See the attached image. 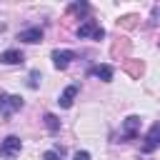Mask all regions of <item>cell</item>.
I'll use <instances>...</instances> for the list:
<instances>
[{"mask_svg": "<svg viewBox=\"0 0 160 160\" xmlns=\"http://www.w3.org/2000/svg\"><path fill=\"white\" fill-rule=\"evenodd\" d=\"M22 105H25V100L20 98V95H8V92H0V118H10L12 112H18V110H22Z\"/></svg>", "mask_w": 160, "mask_h": 160, "instance_id": "1", "label": "cell"}, {"mask_svg": "<svg viewBox=\"0 0 160 160\" xmlns=\"http://www.w3.org/2000/svg\"><path fill=\"white\" fill-rule=\"evenodd\" d=\"M20 150H22V142H20V138H18V135H8V138L0 142V158H5V160L18 158V155H20Z\"/></svg>", "mask_w": 160, "mask_h": 160, "instance_id": "2", "label": "cell"}, {"mask_svg": "<svg viewBox=\"0 0 160 160\" xmlns=\"http://www.w3.org/2000/svg\"><path fill=\"white\" fill-rule=\"evenodd\" d=\"M75 32H78V38H80V40H85V38L102 40V38H105V30H102L95 20H85L82 25H78V30H75Z\"/></svg>", "mask_w": 160, "mask_h": 160, "instance_id": "3", "label": "cell"}, {"mask_svg": "<svg viewBox=\"0 0 160 160\" xmlns=\"http://www.w3.org/2000/svg\"><path fill=\"white\" fill-rule=\"evenodd\" d=\"M158 145H160V122L150 125V130H148V135H145V142H142L140 152H142V155H150V152H155Z\"/></svg>", "mask_w": 160, "mask_h": 160, "instance_id": "4", "label": "cell"}, {"mask_svg": "<svg viewBox=\"0 0 160 160\" xmlns=\"http://www.w3.org/2000/svg\"><path fill=\"white\" fill-rule=\"evenodd\" d=\"M140 115H128L122 120V140H135L140 135Z\"/></svg>", "mask_w": 160, "mask_h": 160, "instance_id": "5", "label": "cell"}, {"mask_svg": "<svg viewBox=\"0 0 160 160\" xmlns=\"http://www.w3.org/2000/svg\"><path fill=\"white\" fill-rule=\"evenodd\" d=\"M50 58H52V65H55L58 70H65V68L75 60V52H72V50H52Z\"/></svg>", "mask_w": 160, "mask_h": 160, "instance_id": "6", "label": "cell"}, {"mask_svg": "<svg viewBox=\"0 0 160 160\" xmlns=\"http://www.w3.org/2000/svg\"><path fill=\"white\" fill-rule=\"evenodd\" d=\"M78 92H80V85L78 82H72V85H68L62 92H60V98H58V105L60 108H72V102H75V98H78Z\"/></svg>", "mask_w": 160, "mask_h": 160, "instance_id": "7", "label": "cell"}, {"mask_svg": "<svg viewBox=\"0 0 160 160\" xmlns=\"http://www.w3.org/2000/svg\"><path fill=\"white\" fill-rule=\"evenodd\" d=\"M18 40L20 42H28V45H35L42 40V28H25L18 32Z\"/></svg>", "mask_w": 160, "mask_h": 160, "instance_id": "8", "label": "cell"}, {"mask_svg": "<svg viewBox=\"0 0 160 160\" xmlns=\"http://www.w3.org/2000/svg\"><path fill=\"white\" fill-rule=\"evenodd\" d=\"M88 75H95V78H100L102 82H110L112 75H115V70H112V65H95V68L88 70Z\"/></svg>", "mask_w": 160, "mask_h": 160, "instance_id": "9", "label": "cell"}, {"mask_svg": "<svg viewBox=\"0 0 160 160\" xmlns=\"http://www.w3.org/2000/svg\"><path fill=\"white\" fill-rule=\"evenodd\" d=\"M22 60H25V55H22L20 50H15V48L0 52V62H5V65H18V62H22Z\"/></svg>", "mask_w": 160, "mask_h": 160, "instance_id": "10", "label": "cell"}, {"mask_svg": "<svg viewBox=\"0 0 160 160\" xmlns=\"http://www.w3.org/2000/svg\"><path fill=\"white\" fill-rule=\"evenodd\" d=\"M122 70H125L130 78H140L142 70H145V65H142V60H132V58H130V60L122 62Z\"/></svg>", "mask_w": 160, "mask_h": 160, "instance_id": "11", "label": "cell"}, {"mask_svg": "<svg viewBox=\"0 0 160 160\" xmlns=\"http://www.w3.org/2000/svg\"><path fill=\"white\" fill-rule=\"evenodd\" d=\"M42 122H45V128H48L50 135L60 132V118H58L55 112H45V115H42Z\"/></svg>", "mask_w": 160, "mask_h": 160, "instance_id": "12", "label": "cell"}, {"mask_svg": "<svg viewBox=\"0 0 160 160\" xmlns=\"http://www.w3.org/2000/svg\"><path fill=\"white\" fill-rule=\"evenodd\" d=\"M68 12H70V15H78V18H85V15L90 12V5H88V2H70V5H68Z\"/></svg>", "mask_w": 160, "mask_h": 160, "instance_id": "13", "label": "cell"}, {"mask_svg": "<svg viewBox=\"0 0 160 160\" xmlns=\"http://www.w3.org/2000/svg\"><path fill=\"white\" fill-rule=\"evenodd\" d=\"M128 50H130V42H128L125 38H120V40H118V42H115V45L110 48V55H112V58H118V55L122 58V55H125Z\"/></svg>", "mask_w": 160, "mask_h": 160, "instance_id": "14", "label": "cell"}, {"mask_svg": "<svg viewBox=\"0 0 160 160\" xmlns=\"http://www.w3.org/2000/svg\"><path fill=\"white\" fill-rule=\"evenodd\" d=\"M62 158H65V148L62 145H55V148L42 152V160H62Z\"/></svg>", "mask_w": 160, "mask_h": 160, "instance_id": "15", "label": "cell"}, {"mask_svg": "<svg viewBox=\"0 0 160 160\" xmlns=\"http://www.w3.org/2000/svg\"><path fill=\"white\" fill-rule=\"evenodd\" d=\"M138 15H122V18H118V28H122V30H132L135 25H138Z\"/></svg>", "mask_w": 160, "mask_h": 160, "instance_id": "16", "label": "cell"}, {"mask_svg": "<svg viewBox=\"0 0 160 160\" xmlns=\"http://www.w3.org/2000/svg\"><path fill=\"white\" fill-rule=\"evenodd\" d=\"M38 85H40V72H38V70H30V80H28V88H30V90H35Z\"/></svg>", "mask_w": 160, "mask_h": 160, "instance_id": "17", "label": "cell"}, {"mask_svg": "<svg viewBox=\"0 0 160 160\" xmlns=\"http://www.w3.org/2000/svg\"><path fill=\"white\" fill-rule=\"evenodd\" d=\"M75 160H90V152L88 150H78L75 152Z\"/></svg>", "mask_w": 160, "mask_h": 160, "instance_id": "18", "label": "cell"}, {"mask_svg": "<svg viewBox=\"0 0 160 160\" xmlns=\"http://www.w3.org/2000/svg\"><path fill=\"white\" fill-rule=\"evenodd\" d=\"M152 15H160V8H155V10H152Z\"/></svg>", "mask_w": 160, "mask_h": 160, "instance_id": "19", "label": "cell"}]
</instances>
